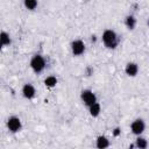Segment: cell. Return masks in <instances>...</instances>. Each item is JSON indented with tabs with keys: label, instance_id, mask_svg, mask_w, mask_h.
Listing matches in <instances>:
<instances>
[{
	"label": "cell",
	"instance_id": "1",
	"mask_svg": "<svg viewBox=\"0 0 149 149\" xmlns=\"http://www.w3.org/2000/svg\"><path fill=\"white\" fill-rule=\"evenodd\" d=\"M100 40H101L102 44L105 45V48H107L109 50L116 49V47L119 45V42H120L116 31L113 29H105L101 34Z\"/></svg>",
	"mask_w": 149,
	"mask_h": 149
},
{
	"label": "cell",
	"instance_id": "2",
	"mask_svg": "<svg viewBox=\"0 0 149 149\" xmlns=\"http://www.w3.org/2000/svg\"><path fill=\"white\" fill-rule=\"evenodd\" d=\"M29 66L30 69L33 70L34 73L36 74H40L44 71L45 66H47V61L45 58L40 55V54H35L31 58H30V62H29Z\"/></svg>",
	"mask_w": 149,
	"mask_h": 149
},
{
	"label": "cell",
	"instance_id": "3",
	"mask_svg": "<svg viewBox=\"0 0 149 149\" xmlns=\"http://www.w3.org/2000/svg\"><path fill=\"white\" fill-rule=\"evenodd\" d=\"M6 127L8 129L9 133H13V134H16L19 132H21L22 129V121L19 116L16 115H12L7 119L6 121Z\"/></svg>",
	"mask_w": 149,
	"mask_h": 149
},
{
	"label": "cell",
	"instance_id": "4",
	"mask_svg": "<svg viewBox=\"0 0 149 149\" xmlns=\"http://www.w3.org/2000/svg\"><path fill=\"white\" fill-rule=\"evenodd\" d=\"M70 49H71V54L74 56V57H79L81 55H84L85 50H86V45L84 43L83 40L80 38H76L71 42L70 44Z\"/></svg>",
	"mask_w": 149,
	"mask_h": 149
},
{
	"label": "cell",
	"instance_id": "5",
	"mask_svg": "<svg viewBox=\"0 0 149 149\" xmlns=\"http://www.w3.org/2000/svg\"><path fill=\"white\" fill-rule=\"evenodd\" d=\"M80 100H81V102H83L86 107H88V106H91L92 104H94V102L98 101L95 93H94L92 90H90V88H85V90H83V91L80 92Z\"/></svg>",
	"mask_w": 149,
	"mask_h": 149
},
{
	"label": "cell",
	"instance_id": "6",
	"mask_svg": "<svg viewBox=\"0 0 149 149\" xmlns=\"http://www.w3.org/2000/svg\"><path fill=\"white\" fill-rule=\"evenodd\" d=\"M146 130V122L142 118H137L135 120L132 121L130 123V132L133 135L135 136H139V135H142Z\"/></svg>",
	"mask_w": 149,
	"mask_h": 149
},
{
	"label": "cell",
	"instance_id": "7",
	"mask_svg": "<svg viewBox=\"0 0 149 149\" xmlns=\"http://www.w3.org/2000/svg\"><path fill=\"white\" fill-rule=\"evenodd\" d=\"M21 94L24 99L27 100H33L35 97H36V88L33 84L30 83H26L23 84L22 88H21Z\"/></svg>",
	"mask_w": 149,
	"mask_h": 149
},
{
	"label": "cell",
	"instance_id": "8",
	"mask_svg": "<svg viewBox=\"0 0 149 149\" xmlns=\"http://www.w3.org/2000/svg\"><path fill=\"white\" fill-rule=\"evenodd\" d=\"M139 71H140V66L135 62H128L125 66V73L130 78L136 77L139 74Z\"/></svg>",
	"mask_w": 149,
	"mask_h": 149
},
{
	"label": "cell",
	"instance_id": "9",
	"mask_svg": "<svg viewBox=\"0 0 149 149\" xmlns=\"http://www.w3.org/2000/svg\"><path fill=\"white\" fill-rule=\"evenodd\" d=\"M109 146H111V141H109V139L107 136H105V135L97 136V139H95V147L98 149H106Z\"/></svg>",
	"mask_w": 149,
	"mask_h": 149
},
{
	"label": "cell",
	"instance_id": "10",
	"mask_svg": "<svg viewBox=\"0 0 149 149\" xmlns=\"http://www.w3.org/2000/svg\"><path fill=\"white\" fill-rule=\"evenodd\" d=\"M136 23H137V20L133 14H128L125 17V26L128 30H134L136 28Z\"/></svg>",
	"mask_w": 149,
	"mask_h": 149
},
{
	"label": "cell",
	"instance_id": "11",
	"mask_svg": "<svg viewBox=\"0 0 149 149\" xmlns=\"http://www.w3.org/2000/svg\"><path fill=\"white\" fill-rule=\"evenodd\" d=\"M10 44H12V37H10V35L7 31L2 30L0 33V45L2 48H6V47H9Z\"/></svg>",
	"mask_w": 149,
	"mask_h": 149
},
{
	"label": "cell",
	"instance_id": "12",
	"mask_svg": "<svg viewBox=\"0 0 149 149\" xmlns=\"http://www.w3.org/2000/svg\"><path fill=\"white\" fill-rule=\"evenodd\" d=\"M43 84H44V86L48 87V88H54V87L58 84V79H57L56 76H54V74H49V76H47V77L44 78Z\"/></svg>",
	"mask_w": 149,
	"mask_h": 149
},
{
	"label": "cell",
	"instance_id": "13",
	"mask_svg": "<svg viewBox=\"0 0 149 149\" xmlns=\"http://www.w3.org/2000/svg\"><path fill=\"white\" fill-rule=\"evenodd\" d=\"M87 108H88V113H90V115L92 118H98L100 115V113H101V105L98 101L94 102V104H92Z\"/></svg>",
	"mask_w": 149,
	"mask_h": 149
},
{
	"label": "cell",
	"instance_id": "14",
	"mask_svg": "<svg viewBox=\"0 0 149 149\" xmlns=\"http://www.w3.org/2000/svg\"><path fill=\"white\" fill-rule=\"evenodd\" d=\"M148 146H149V142H148V140L146 137H143L142 135L136 136L135 148H137V149H146V148H148Z\"/></svg>",
	"mask_w": 149,
	"mask_h": 149
},
{
	"label": "cell",
	"instance_id": "15",
	"mask_svg": "<svg viewBox=\"0 0 149 149\" xmlns=\"http://www.w3.org/2000/svg\"><path fill=\"white\" fill-rule=\"evenodd\" d=\"M23 6L26 9L33 12L37 8L38 6V0H23Z\"/></svg>",
	"mask_w": 149,
	"mask_h": 149
},
{
	"label": "cell",
	"instance_id": "16",
	"mask_svg": "<svg viewBox=\"0 0 149 149\" xmlns=\"http://www.w3.org/2000/svg\"><path fill=\"white\" fill-rule=\"evenodd\" d=\"M112 135H113L114 137H119V136L121 135V128H120V127H115V128L112 130Z\"/></svg>",
	"mask_w": 149,
	"mask_h": 149
},
{
	"label": "cell",
	"instance_id": "17",
	"mask_svg": "<svg viewBox=\"0 0 149 149\" xmlns=\"http://www.w3.org/2000/svg\"><path fill=\"white\" fill-rule=\"evenodd\" d=\"M86 73H87V76L93 74V69H92L91 66H87V68H86Z\"/></svg>",
	"mask_w": 149,
	"mask_h": 149
},
{
	"label": "cell",
	"instance_id": "18",
	"mask_svg": "<svg viewBox=\"0 0 149 149\" xmlns=\"http://www.w3.org/2000/svg\"><path fill=\"white\" fill-rule=\"evenodd\" d=\"M90 40H91V42H92V43H95V42H97V40H98V37H97V35H92Z\"/></svg>",
	"mask_w": 149,
	"mask_h": 149
},
{
	"label": "cell",
	"instance_id": "19",
	"mask_svg": "<svg viewBox=\"0 0 149 149\" xmlns=\"http://www.w3.org/2000/svg\"><path fill=\"white\" fill-rule=\"evenodd\" d=\"M148 26H149V20H148Z\"/></svg>",
	"mask_w": 149,
	"mask_h": 149
}]
</instances>
